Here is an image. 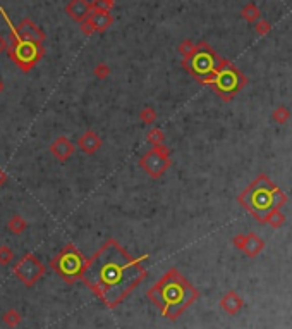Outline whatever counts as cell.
<instances>
[{
	"instance_id": "cell-1",
	"label": "cell",
	"mask_w": 292,
	"mask_h": 329,
	"mask_svg": "<svg viewBox=\"0 0 292 329\" xmlns=\"http://www.w3.org/2000/svg\"><path fill=\"white\" fill-rule=\"evenodd\" d=\"M145 278L141 262L110 238L88 261L81 281L108 309H115Z\"/></svg>"
},
{
	"instance_id": "cell-2",
	"label": "cell",
	"mask_w": 292,
	"mask_h": 329,
	"mask_svg": "<svg viewBox=\"0 0 292 329\" xmlns=\"http://www.w3.org/2000/svg\"><path fill=\"white\" fill-rule=\"evenodd\" d=\"M148 298L158 307L163 317L176 321L198 298V289L179 272L176 267L169 269L155 286L148 289Z\"/></svg>"
},
{
	"instance_id": "cell-3",
	"label": "cell",
	"mask_w": 292,
	"mask_h": 329,
	"mask_svg": "<svg viewBox=\"0 0 292 329\" xmlns=\"http://www.w3.org/2000/svg\"><path fill=\"white\" fill-rule=\"evenodd\" d=\"M239 202L246 210H249L260 223H267L272 212L280 209L285 203V195L280 188H277L268 176L261 174L255 179V183L247 186L241 193Z\"/></svg>"
},
{
	"instance_id": "cell-4",
	"label": "cell",
	"mask_w": 292,
	"mask_h": 329,
	"mask_svg": "<svg viewBox=\"0 0 292 329\" xmlns=\"http://www.w3.org/2000/svg\"><path fill=\"white\" fill-rule=\"evenodd\" d=\"M0 12H2L4 19H6V23L9 24L11 33H12L11 47H9V55H11V59L14 60L16 66L21 67V71L29 72L31 71V67L41 59V55H43L41 43L33 42V40H24V38L19 34V29L12 26L11 19H9L7 14H6V11L2 9Z\"/></svg>"
},
{
	"instance_id": "cell-5",
	"label": "cell",
	"mask_w": 292,
	"mask_h": 329,
	"mask_svg": "<svg viewBox=\"0 0 292 329\" xmlns=\"http://www.w3.org/2000/svg\"><path fill=\"white\" fill-rule=\"evenodd\" d=\"M86 264H88V261L79 252V248H76L72 243H69L52 259L50 267L57 272L60 279L72 284L77 279H81L82 272L86 269Z\"/></svg>"
},
{
	"instance_id": "cell-6",
	"label": "cell",
	"mask_w": 292,
	"mask_h": 329,
	"mask_svg": "<svg viewBox=\"0 0 292 329\" xmlns=\"http://www.w3.org/2000/svg\"><path fill=\"white\" fill-rule=\"evenodd\" d=\"M222 66V59L208 45H199L189 59H186V69L199 83L210 85L213 76Z\"/></svg>"
},
{
	"instance_id": "cell-7",
	"label": "cell",
	"mask_w": 292,
	"mask_h": 329,
	"mask_svg": "<svg viewBox=\"0 0 292 329\" xmlns=\"http://www.w3.org/2000/svg\"><path fill=\"white\" fill-rule=\"evenodd\" d=\"M246 83V78L241 75L237 67L232 66L227 60H222V66L219 67L217 75L210 81L212 88L220 95L224 100H230L239 90Z\"/></svg>"
},
{
	"instance_id": "cell-8",
	"label": "cell",
	"mask_w": 292,
	"mask_h": 329,
	"mask_svg": "<svg viewBox=\"0 0 292 329\" xmlns=\"http://www.w3.org/2000/svg\"><path fill=\"white\" fill-rule=\"evenodd\" d=\"M14 276L26 288H33L45 276V266L36 255L26 253L19 262L14 264Z\"/></svg>"
},
{
	"instance_id": "cell-9",
	"label": "cell",
	"mask_w": 292,
	"mask_h": 329,
	"mask_svg": "<svg viewBox=\"0 0 292 329\" xmlns=\"http://www.w3.org/2000/svg\"><path fill=\"white\" fill-rule=\"evenodd\" d=\"M139 164H141V167L145 169L150 176L160 177L165 171H167V167L171 166V161H169V149L163 145L155 147V149L150 150L146 155H143Z\"/></svg>"
},
{
	"instance_id": "cell-10",
	"label": "cell",
	"mask_w": 292,
	"mask_h": 329,
	"mask_svg": "<svg viewBox=\"0 0 292 329\" xmlns=\"http://www.w3.org/2000/svg\"><path fill=\"white\" fill-rule=\"evenodd\" d=\"M234 245L251 259H255L265 248V243L255 233H251V235H237L234 238Z\"/></svg>"
},
{
	"instance_id": "cell-11",
	"label": "cell",
	"mask_w": 292,
	"mask_h": 329,
	"mask_svg": "<svg viewBox=\"0 0 292 329\" xmlns=\"http://www.w3.org/2000/svg\"><path fill=\"white\" fill-rule=\"evenodd\" d=\"M50 152L59 162H65V161H69V159L72 157L74 145H72V141L69 140L67 136H59V138H55V140L52 141Z\"/></svg>"
},
{
	"instance_id": "cell-12",
	"label": "cell",
	"mask_w": 292,
	"mask_h": 329,
	"mask_svg": "<svg viewBox=\"0 0 292 329\" xmlns=\"http://www.w3.org/2000/svg\"><path fill=\"white\" fill-rule=\"evenodd\" d=\"M67 14L72 17L77 23H82L90 17V14L93 12V4H90L88 0H71L67 6Z\"/></svg>"
},
{
	"instance_id": "cell-13",
	"label": "cell",
	"mask_w": 292,
	"mask_h": 329,
	"mask_svg": "<svg viewBox=\"0 0 292 329\" xmlns=\"http://www.w3.org/2000/svg\"><path fill=\"white\" fill-rule=\"evenodd\" d=\"M17 29H19V34L24 38V40H33V42H40V43L45 40V33H43L41 29L29 19L21 21L19 26H17Z\"/></svg>"
},
{
	"instance_id": "cell-14",
	"label": "cell",
	"mask_w": 292,
	"mask_h": 329,
	"mask_svg": "<svg viewBox=\"0 0 292 329\" xmlns=\"http://www.w3.org/2000/svg\"><path fill=\"white\" fill-rule=\"evenodd\" d=\"M77 145H79V149L85 154H90L91 155V154L97 152L100 147H102V138H100L95 131L88 129V131L82 133V135H81L79 141H77Z\"/></svg>"
},
{
	"instance_id": "cell-15",
	"label": "cell",
	"mask_w": 292,
	"mask_h": 329,
	"mask_svg": "<svg viewBox=\"0 0 292 329\" xmlns=\"http://www.w3.org/2000/svg\"><path fill=\"white\" fill-rule=\"evenodd\" d=\"M220 307L225 310L227 314L230 315H234V314H237L239 310L244 307V302H242V298L237 295L235 291H229L227 295H225L224 298L220 300Z\"/></svg>"
},
{
	"instance_id": "cell-16",
	"label": "cell",
	"mask_w": 292,
	"mask_h": 329,
	"mask_svg": "<svg viewBox=\"0 0 292 329\" xmlns=\"http://www.w3.org/2000/svg\"><path fill=\"white\" fill-rule=\"evenodd\" d=\"M88 19L91 21V24L95 26L97 31H105L108 26L112 24V16L108 14V11H100V9H93Z\"/></svg>"
},
{
	"instance_id": "cell-17",
	"label": "cell",
	"mask_w": 292,
	"mask_h": 329,
	"mask_svg": "<svg viewBox=\"0 0 292 329\" xmlns=\"http://www.w3.org/2000/svg\"><path fill=\"white\" fill-rule=\"evenodd\" d=\"M26 228H28V223H26V219L19 214L11 215V219L7 221V229L12 235H21V233L26 231Z\"/></svg>"
},
{
	"instance_id": "cell-18",
	"label": "cell",
	"mask_w": 292,
	"mask_h": 329,
	"mask_svg": "<svg viewBox=\"0 0 292 329\" xmlns=\"http://www.w3.org/2000/svg\"><path fill=\"white\" fill-rule=\"evenodd\" d=\"M2 321L6 322L9 327H17L21 324V321H23V317H21V314L17 312L16 309H9L7 312H4Z\"/></svg>"
},
{
	"instance_id": "cell-19",
	"label": "cell",
	"mask_w": 292,
	"mask_h": 329,
	"mask_svg": "<svg viewBox=\"0 0 292 329\" xmlns=\"http://www.w3.org/2000/svg\"><path fill=\"white\" fill-rule=\"evenodd\" d=\"M12 261H14V252H12V248L7 245H2L0 246V266H9Z\"/></svg>"
},
{
	"instance_id": "cell-20",
	"label": "cell",
	"mask_w": 292,
	"mask_h": 329,
	"mask_svg": "<svg viewBox=\"0 0 292 329\" xmlns=\"http://www.w3.org/2000/svg\"><path fill=\"white\" fill-rule=\"evenodd\" d=\"M284 214H282L280 210H275V212H272V214L268 215V219H267V223L270 224L272 228H280L282 224H284Z\"/></svg>"
},
{
	"instance_id": "cell-21",
	"label": "cell",
	"mask_w": 292,
	"mask_h": 329,
	"mask_svg": "<svg viewBox=\"0 0 292 329\" xmlns=\"http://www.w3.org/2000/svg\"><path fill=\"white\" fill-rule=\"evenodd\" d=\"M242 16H244V19H247V21H255L260 17V11L255 4H249V6H246L242 9Z\"/></svg>"
},
{
	"instance_id": "cell-22",
	"label": "cell",
	"mask_w": 292,
	"mask_h": 329,
	"mask_svg": "<svg viewBox=\"0 0 292 329\" xmlns=\"http://www.w3.org/2000/svg\"><path fill=\"white\" fill-rule=\"evenodd\" d=\"M146 138H148V141H150V143H153L155 147L163 143V133L160 131V129H151V131L146 135Z\"/></svg>"
},
{
	"instance_id": "cell-23",
	"label": "cell",
	"mask_w": 292,
	"mask_h": 329,
	"mask_svg": "<svg viewBox=\"0 0 292 329\" xmlns=\"http://www.w3.org/2000/svg\"><path fill=\"white\" fill-rule=\"evenodd\" d=\"M179 52H181V54L184 55L186 59H189L191 55H193L194 52H196V47H194L189 40H186V42L181 43V47H179Z\"/></svg>"
},
{
	"instance_id": "cell-24",
	"label": "cell",
	"mask_w": 292,
	"mask_h": 329,
	"mask_svg": "<svg viewBox=\"0 0 292 329\" xmlns=\"http://www.w3.org/2000/svg\"><path fill=\"white\" fill-rule=\"evenodd\" d=\"M289 111L285 109V107H278V109L273 112V119L277 121V123H285L287 119H289Z\"/></svg>"
},
{
	"instance_id": "cell-25",
	"label": "cell",
	"mask_w": 292,
	"mask_h": 329,
	"mask_svg": "<svg viewBox=\"0 0 292 329\" xmlns=\"http://www.w3.org/2000/svg\"><path fill=\"white\" fill-rule=\"evenodd\" d=\"M95 75H97V78H100V80H105V78L110 75V69H108V66H105V64H98V66L95 67Z\"/></svg>"
},
{
	"instance_id": "cell-26",
	"label": "cell",
	"mask_w": 292,
	"mask_h": 329,
	"mask_svg": "<svg viewBox=\"0 0 292 329\" xmlns=\"http://www.w3.org/2000/svg\"><path fill=\"white\" fill-rule=\"evenodd\" d=\"M141 119L145 121V123H153V121L156 119L155 111L153 109H145L141 112Z\"/></svg>"
},
{
	"instance_id": "cell-27",
	"label": "cell",
	"mask_w": 292,
	"mask_h": 329,
	"mask_svg": "<svg viewBox=\"0 0 292 329\" xmlns=\"http://www.w3.org/2000/svg\"><path fill=\"white\" fill-rule=\"evenodd\" d=\"M81 26H82L81 29H82V33H85V34H91V33H95V31H97V29H95V26L91 24V21H90V19L82 21Z\"/></svg>"
},
{
	"instance_id": "cell-28",
	"label": "cell",
	"mask_w": 292,
	"mask_h": 329,
	"mask_svg": "<svg viewBox=\"0 0 292 329\" xmlns=\"http://www.w3.org/2000/svg\"><path fill=\"white\" fill-rule=\"evenodd\" d=\"M256 28H258V33H260V34H263V33H268V31H270V24L267 23V21H260Z\"/></svg>"
},
{
	"instance_id": "cell-29",
	"label": "cell",
	"mask_w": 292,
	"mask_h": 329,
	"mask_svg": "<svg viewBox=\"0 0 292 329\" xmlns=\"http://www.w3.org/2000/svg\"><path fill=\"white\" fill-rule=\"evenodd\" d=\"M9 181V176L6 174V171L4 169H0V186H4Z\"/></svg>"
},
{
	"instance_id": "cell-30",
	"label": "cell",
	"mask_w": 292,
	"mask_h": 329,
	"mask_svg": "<svg viewBox=\"0 0 292 329\" xmlns=\"http://www.w3.org/2000/svg\"><path fill=\"white\" fill-rule=\"evenodd\" d=\"M6 49H7V40L2 36V34H0V54H2V52L6 50Z\"/></svg>"
},
{
	"instance_id": "cell-31",
	"label": "cell",
	"mask_w": 292,
	"mask_h": 329,
	"mask_svg": "<svg viewBox=\"0 0 292 329\" xmlns=\"http://www.w3.org/2000/svg\"><path fill=\"white\" fill-rule=\"evenodd\" d=\"M4 90H6V85H4V81H2V80H0V95H2V93H4Z\"/></svg>"
},
{
	"instance_id": "cell-32",
	"label": "cell",
	"mask_w": 292,
	"mask_h": 329,
	"mask_svg": "<svg viewBox=\"0 0 292 329\" xmlns=\"http://www.w3.org/2000/svg\"><path fill=\"white\" fill-rule=\"evenodd\" d=\"M105 2H108V4H112V6H114V0H105Z\"/></svg>"
}]
</instances>
